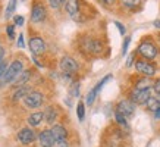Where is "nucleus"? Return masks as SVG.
<instances>
[{
	"mask_svg": "<svg viewBox=\"0 0 160 147\" xmlns=\"http://www.w3.org/2000/svg\"><path fill=\"white\" fill-rule=\"evenodd\" d=\"M100 3H103L104 6H112V5H115V2L116 0H98Z\"/></svg>",
	"mask_w": 160,
	"mask_h": 147,
	"instance_id": "c85d7f7f",
	"label": "nucleus"
},
{
	"mask_svg": "<svg viewBox=\"0 0 160 147\" xmlns=\"http://www.w3.org/2000/svg\"><path fill=\"white\" fill-rule=\"evenodd\" d=\"M5 69H6V62L3 60V59H0V74L3 72Z\"/></svg>",
	"mask_w": 160,
	"mask_h": 147,
	"instance_id": "473e14b6",
	"label": "nucleus"
},
{
	"mask_svg": "<svg viewBox=\"0 0 160 147\" xmlns=\"http://www.w3.org/2000/svg\"><path fill=\"white\" fill-rule=\"evenodd\" d=\"M35 138H37L35 132L32 131V129H29V128H22V129L18 132V140H19L22 144H31Z\"/></svg>",
	"mask_w": 160,
	"mask_h": 147,
	"instance_id": "1a4fd4ad",
	"label": "nucleus"
},
{
	"mask_svg": "<svg viewBox=\"0 0 160 147\" xmlns=\"http://www.w3.org/2000/svg\"><path fill=\"white\" fill-rule=\"evenodd\" d=\"M29 93H31V88H29L28 85H22V87H19L13 93L12 99H13L15 102H16V100H19V99H24L25 96H27V94H29Z\"/></svg>",
	"mask_w": 160,
	"mask_h": 147,
	"instance_id": "a211bd4d",
	"label": "nucleus"
},
{
	"mask_svg": "<svg viewBox=\"0 0 160 147\" xmlns=\"http://www.w3.org/2000/svg\"><path fill=\"white\" fill-rule=\"evenodd\" d=\"M46 15H47V12L44 9V6L37 5L31 10V21L32 22H41V21L46 19Z\"/></svg>",
	"mask_w": 160,
	"mask_h": 147,
	"instance_id": "f8f14e48",
	"label": "nucleus"
},
{
	"mask_svg": "<svg viewBox=\"0 0 160 147\" xmlns=\"http://www.w3.org/2000/svg\"><path fill=\"white\" fill-rule=\"evenodd\" d=\"M8 35H9V38H10V40H13V38H15V29H13V25H9V27H8Z\"/></svg>",
	"mask_w": 160,
	"mask_h": 147,
	"instance_id": "bb28decb",
	"label": "nucleus"
},
{
	"mask_svg": "<svg viewBox=\"0 0 160 147\" xmlns=\"http://www.w3.org/2000/svg\"><path fill=\"white\" fill-rule=\"evenodd\" d=\"M63 0H49V5L53 8V9H58V8H60V5H62Z\"/></svg>",
	"mask_w": 160,
	"mask_h": 147,
	"instance_id": "393cba45",
	"label": "nucleus"
},
{
	"mask_svg": "<svg viewBox=\"0 0 160 147\" xmlns=\"http://www.w3.org/2000/svg\"><path fill=\"white\" fill-rule=\"evenodd\" d=\"M135 69L140 74L147 75V77H151V75H154L156 74V68L150 63V62H147V60H138V62L135 63Z\"/></svg>",
	"mask_w": 160,
	"mask_h": 147,
	"instance_id": "0eeeda50",
	"label": "nucleus"
},
{
	"mask_svg": "<svg viewBox=\"0 0 160 147\" xmlns=\"http://www.w3.org/2000/svg\"><path fill=\"white\" fill-rule=\"evenodd\" d=\"M110 78H112V75H107V77H104V78H103L102 81H100V83H98L97 85H96V87L92 88V90L90 91V93H88V96H87V104H92V102H94V99H96V96L98 94V91L102 90L103 85H104V84H106Z\"/></svg>",
	"mask_w": 160,
	"mask_h": 147,
	"instance_id": "9b49d317",
	"label": "nucleus"
},
{
	"mask_svg": "<svg viewBox=\"0 0 160 147\" xmlns=\"http://www.w3.org/2000/svg\"><path fill=\"white\" fill-rule=\"evenodd\" d=\"M115 25H116V27H118V29L121 31V34H122V35L125 34V27H123V25H122L121 22H115Z\"/></svg>",
	"mask_w": 160,
	"mask_h": 147,
	"instance_id": "c756f323",
	"label": "nucleus"
},
{
	"mask_svg": "<svg viewBox=\"0 0 160 147\" xmlns=\"http://www.w3.org/2000/svg\"><path fill=\"white\" fill-rule=\"evenodd\" d=\"M3 56H5V49L0 46V59H3Z\"/></svg>",
	"mask_w": 160,
	"mask_h": 147,
	"instance_id": "f704fd0d",
	"label": "nucleus"
},
{
	"mask_svg": "<svg viewBox=\"0 0 160 147\" xmlns=\"http://www.w3.org/2000/svg\"><path fill=\"white\" fill-rule=\"evenodd\" d=\"M18 46H19V47H24V35H22V34L19 35V40H18Z\"/></svg>",
	"mask_w": 160,
	"mask_h": 147,
	"instance_id": "72a5a7b5",
	"label": "nucleus"
},
{
	"mask_svg": "<svg viewBox=\"0 0 160 147\" xmlns=\"http://www.w3.org/2000/svg\"><path fill=\"white\" fill-rule=\"evenodd\" d=\"M129 41H131V37H126L125 43H123V46H122V54H126V52H128V46H129Z\"/></svg>",
	"mask_w": 160,
	"mask_h": 147,
	"instance_id": "a878e982",
	"label": "nucleus"
},
{
	"mask_svg": "<svg viewBox=\"0 0 160 147\" xmlns=\"http://www.w3.org/2000/svg\"><path fill=\"white\" fill-rule=\"evenodd\" d=\"M116 121H118V124H121V125H126V118L119 112H116Z\"/></svg>",
	"mask_w": 160,
	"mask_h": 147,
	"instance_id": "b1692460",
	"label": "nucleus"
},
{
	"mask_svg": "<svg viewBox=\"0 0 160 147\" xmlns=\"http://www.w3.org/2000/svg\"><path fill=\"white\" fill-rule=\"evenodd\" d=\"M154 90H156V93H157V94H160V78L156 79V83H154Z\"/></svg>",
	"mask_w": 160,
	"mask_h": 147,
	"instance_id": "2f4dec72",
	"label": "nucleus"
},
{
	"mask_svg": "<svg viewBox=\"0 0 160 147\" xmlns=\"http://www.w3.org/2000/svg\"><path fill=\"white\" fill-rule=\"evenodd\" d=\"M150 87L147 88H135L131 96V102L134 104H144L150 97Z\"/></svg>",
	"mask_w": 160,
	"mask_h": 147,
	"instance_id": "20e7f679",
	"label": "nucleus"
},
{
	"mask_svg": "<svg viewBox=\"0 0 160 147\" xmlns=\"http://www.w3.org/2000/svg\"><path fill=\"white\" fill-rule=\"evenodd\" d=\"M65 9L71 16H77L79 12V3L78 0H66L65 2Z\"/></svg>",
	"mask_w": 160,
	"mask_h": 147,
	"instance_id": "2eb2a0df",
	"label": "nucleus"
},
{
	"mask_svg": "<svg viewBox=\"0 0 160 147\" xmlns=\"http://www.w3.org/2000/svg\"><path fill=\"white\" fill-rule=\"evenodd\" d=\"M50 132H52V135H53V138L56 140V141H59V140H65L66 135H68L66 128L62 127V125H54V127L50 129Z\"/></svg>",
	"mask_w": 160,
	"mask_h": 147,
	"instance_id": "4468645a",
	"label": "nucleus"
},
{
	"mask_svg": "<svg viewBox=\"0 0 160 147\" xmlns=\"http://www.w3.org/2000/svg\"><path fill=\"white\" fill-rule=\"evenodd\" d=\"M41 122H43V112H35L32 115H29L28 124L31 127H38Z\"/></svg>",
	"mask_w": 160,
	"mask_h": 147,
	"instance_id": "aec40b11",
	"label": "nucleus"
},
{
	"mask_svg": "<svg viewBox=\"0 0 160 147\" xmlns=\"http://www.w3.org/2000/svg\"><path fill=\"white\" fill-rule=\"evenodd\" d=\"M147 109L151 112H156L157 109H160V96H150L148 100L146 102Z\"/></svg>",
	"mask_w": 160,
	"mask_h": 147,
	"instance_id": "dca6fc26",
	"label": "nucleus"
},
{
	"mask_svg": "<svg viewBox=\"0 0 160 147\" xmlns=\"http://www.w3.org/2000/svg\"><path fill=\"white\" fill-rule=\"evenodd\" d=\"M24 102H25V106H28L31 109H35V108H40L44 102V96L38 91H31L29 94H27L24 97Z\"/></svg>",
	"mask_w": 160,
	"mask_h": 147,
	"instance_id": "f03ea898",
	"label": "nucleus"
},
{
	"mask_svg": "<svg viewBox=\"0 0 160 147\" xmlns=\"http://www.w3.org/2000/svg\"><path fill=\"white\" fill-rule=\"evenodd\" d=\"M15 24L18 25V27H21V25L24 24V18H22V16H16V18H15Z\"/></svg>",
	"mask_w": 160,
	"mask_h": 147,
	"instance_id": "7c9ffc66",
	"label": "nucleus"
},
{
	"mask_svg": "<svg viewBox=\"0 0 160 147\" xmlns=\"http://www.w3.org/2000/svg\"><path fill=\"white\" fill-rule=\"evenodd\" d=\"M157 52H159L157 47H156L151 41H144V43H141L140 47H138V53H140L144 59L156 58V56H157Z\"/></svg>",
	"mask_w": 160,
	"mask_h": 147,
	"instance_id": "7ed1b4c3",
	"label": "nucleus"
},
{
	"mask_svg": "<svg viewBox=\"0 0 160 147\" xmlns=\"http://www.w3.org/2000/svg\"><path fill=\"white\" fill-rule=\"evenodd\" d=\"M77 112H78V119L82 122L84 121V118H85V106H84V103L82 102H79L78 103V106H77Z\"/></svg>",
	"mask_w": 160,
	"mask_h": 147,
	"instance_id": "5701e85b",
	"label": "nucleus"
},
{
	"mask_svg": "<svg viewBox=\"0 0 160 147\" xmlns=\"http://www.w3.org/2000/svg\"><path fill=\"white\" fill-rule=\"evenodd\" d=\"M22 68H24V66H22V62H19V60H15V62H12L9 68H6V71L3 72L5 83L6 84L13 83L15 79H16V77L22 72Z\"/></svg>",
	"mask_w": 160,
	"mask_h": 147,
	"instance_id": "f257e3e1",
	"label": "nucleus"
},
{
	"mask_svg": "<svg viewBox=\"0 0 160 147\" xmlns=\"http://www.w3.org/2000/svg\"><path fill=\"white\" fill-rule=\"evenodd\" d=\"M15 9H16V0H9V5L6 8V18H10L12 15H13Z\"/></svg>",
	"mask_w": 160,
	"mask_h": 147,
	"instance_id": "4be33fe9",
	"label": "nucleus"
},
{
	"mask_svg": "<svg viewBox=\"0 0 160 147\" xmlns=\"http://www.w3.org/2000/svg\"><path fill=\"white\" fill-rule=\"evenodd\" d=\"M56 118H58V112H56V109L52 108V106L46 109V112L43 113V119L47 124H53L54 121H56Z\"/></svg>",
	"mask_w": 160,
	"mask_h": 147,
	"instance_id": "f3484780",
	"label": "nucleus"
},
{
	"mask_svg": "<svg viewBox=\"0 0 160 147\" xmlns=\"http://www.w3.org/2000/svg\"><path fill=\"white\" fill-rule=\"evenodd\" d=\"M154 27H156V28H160V19L159 21H154Z\"/></svg>",
	"mask_w": 160,
	"mask_h": 147,
	"instance_id": "e433bc0d",
	"label": "nucleus"
},
{
	"mask_svg": "<svg viewBox=\"0 0 160 147\" xmlns=\"http://www.w3.org/2000/svg\"><path fill=\"white\" fill-rule=\"evenodd\" d=\"M54 146L56 147H69V144L66 140H59V141L54 143Z\"/></svg>",
	"mask_w": 160,
	"mask_h": 147,
	"instance_id": "cd10ccee",
	"label": "nucleus"
},
{
	"mask_svg": "<svg viewBox=\"0 0 160 147\" xmlns=\"http://www.w3.org/2000/svg\"><path fill=\"white\" fill-rule=\"evenodd\" d=\"M126 65H128V66H131V65H132V56L128 59V63H126Z\"/></svg>",
	"mask_w": 160,
	"mask_h": 147,
	"instance_id": "4c0bfd02",
	"label": "nucleus"
},
{
	"mask_svg": "<svg viewBox=\"0 0 160 147\" xmlns=\"http://www.w3.org/2000/svg\"><path fill=\"white\" fill-rule=\"evenodd\" d=\"M29 78H31V72H29V71H25V72H21L19 75L16 77V79L13 81V84L16 85V87H22Z\"/></svg>",
	"mask_w": 160,
	"mask_h": 147,
	"instance_id": "6ab92c4d",
	"label": "nucleus"
},
{
	"mask_svg": "<svg viewBox=\"0 0 160 147\" xmlns=\"http://www.w3.org/2000/svg\"><path fill=\"white\" fill-rule=\"evenodd\" d=\"M154 118L156 119H160V109H157V110L154 112Z\"/></svg>",
	"mask_w": 160,
	"mask_h": 147,
	"instance_id": "c9c22d12",
	"label": "nucleus"
},
{
	"mask_svg": "<svg viewBox=\"0 0 160 147\" xmlns=\"http://www.w3.org/2000/svg\"><path fill=\"white\" fill-rule=\"evenodd\" d=\"M118 110L116 112L122 113L123 116H132L134 112H135V104L131 102V100H121V102L118 103Z\"/></svg>",
	"mask_w": 160,
	"mask_h": 147,
	"instance_id": "39448f33",
	"label": "nucleus"
},
{
	"mask_svg": "<svg viewBox=\"0 0 160 147\" xmlns=\"http://www.w3.org/2000/svg\"><path fill=\"white\" fill-rule=\"evenodd\" d=\"M38 140H40V146L41 147H53L54 143H56V140L53 138L50 129H44V131L40 132Z\"/></svg>",
	"mask_w": 160,
	"mask_h": 147,
	"instance_id": "9d476101",
	"label": "nucleus"
},
{
	"mask_svg": "<svg viewBox=\"0 0 160 147\" xmlns=\"http://www.w3.org/2000/svg\"><path fill=\"white\" fill-rule=\"evenodd\" d=\"M29 50L34 54H41L46 52V43L43 38L40 37H34V38L29 40Z\"/></svg>",
	"mask_w": 160,
	"mask_h": 147,
	"instance_id": "6e6552de",
	"label": "nucleus"
},
{
	"mask_svg": "<svg viewBox=\"0 0 160 147\" xmlns=\"http://www.w3.org/2000/svg\"><path fill=\"white\" fill-rule=\"evenodd\" d=\"M85 49L90 52V53H100L102 52V49H103V46H102V43L100 41H97V40H92V38H88V40H85Z\"/></svg>",
	"mask_w": 160,
	"mask_h": 147,
	"instance_id": "ddd939ff",
	"label": "nucleus"
},
{
	"mask_svg": "<svg viewBox=\"0 0 160 147\" xmlns=\"http://www.w3.org/2000/svg\"><path fill=\"white\" fill-rule=\"evenodd\" d=\"M122 5L126 6L128 9H135L141 5V0H122Z\"/></svg>",
	"mask_w": 160,
	"mask_h": 147,
	"instance_id": "412c9836",
	"label": "nucleus"
},
{
	"mask_svg": "<svg viewBox=\"0 0 160 147\" xmlns=\"http://www.w3.org/2000/svg\"><path fill=\"white\" fill-rule=\"evenodd\" d=\"M60 69H62L63 72H68V74L77 72L78 71L77 60L73 58H71V56H65V58H62V60H60Z\"/></svg>",
	"mask_w": 160,
	"mask_h": 147,
	"instance_id": "423d86ee",
	"label": "nucleus"
}]
</instances>
